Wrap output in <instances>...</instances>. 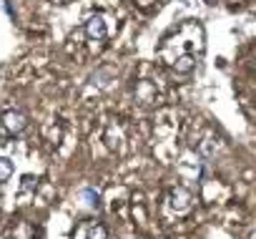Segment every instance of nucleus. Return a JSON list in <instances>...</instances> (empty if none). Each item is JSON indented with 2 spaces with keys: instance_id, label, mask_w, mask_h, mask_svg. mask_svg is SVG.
<instances>
[{
  "instance_id": "nucleus-1",
  "label": "nucleus",
  "mask_w": 256,
  "mask_h": 239,
  "mask_svg": "<svg viewBox=\"0 0 256 239\" xmlns=\"http://www.w3.org/2000/svg\"><path fill=\"white\" fill-rule=\"evenodd\" d=\"M191 204H194V196H191V191L184 189V186H176V189L168 194V206L176 209V211H188Z\"/></svg>"
},
{
  "instance_id": "nucleus-2",
  "label": "nucleus",
  "mask_w": 256,
  "mask_h": 239,
  "mask_svg": "<svg viewBox=\"0 0 256 239\" xmlns=\"http://www.w3.org/2000/svg\"><path fill=\"white\" fill-rule=\"evenodd\" d=\"M26 126H28V116L20 113V111H8V113L3 116V129H6L8 134H20Z\"/></svg>"
},
{
  "instance_id": "nucleus-3",
  "label": "nucleus",
  "mask_w": 256,
  "mask_h": 239,
  "mask_svg": "<svg viewBox=\"0 0 256 239\" xmlns=\"http://www.w3.org/2000/svg\"><path fill=\"white\" fill-rule=\"evenodd\" d=\"M86 33H88L90 41H106V36H108L106 21H103L100 16H90V18L86 21Z\"/></svg>"
},
{
  "instance_id": "nucleus-4",
  "label": "nucleus",
  "mask_w": 256,
  "mask_h": 239,
  "mask_svg": "<svg viewBox=\"0 0 256 239\" xmlns=\"http://www.w3.org/2000/svg\"><path fill=\"white\" fill-rule=\"evenodd\" d=\"M196 63H198V61H196L194 53H181V56H176L168 66H171L176 73H191V71L196 68Z\"/></svg>"
},
{
  "instance_id": "nucleus-5",
  "label": "nucleus",
  "mask_w": 256,
  "mask_h": 239,
  "mask_svg": "<svg viewBox=\"0 0 256 239\" xmlns=\"http://www.w3.org/2000/svg\"><path fill=\"white\" fill-rule=\"evenodd\" d=\"M80 199L86 201V206H98L100 194H98L96 189H83V191H80Z\"/></svg>"
},
{
  "instance_id": "nucleus-6",
  "label": "nucleus",
  "mask_w": 256,
  "mask_h": 239,
  "mask_svg": "<svg viewBox=\"0 0 256 239\" xmlns=\"http://www.w3.org/2000/svg\"><path fill=\"white\" fill-rule=\"evenodd\" d=\"M106 236H108V231H106L103 224H93V226H88V231H86V239H106Z\"/></svg>"
},
{
  "instance_id": "nucleus-7",
  "label": "nucleus",
  "mask_w": 256,
  "mask_h": 239,
  "mask_svg": "<svg viewBox=\"0 0 256 239\" xmlns=\"http://www.w3.org/2000/svg\"><path fill=\"white\" fill-rule=\"evenodd\" d=\"M13 174V164L8 159H0V181H8Z\"/></svg>"
}]
</instances>
